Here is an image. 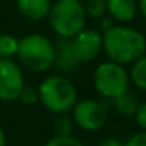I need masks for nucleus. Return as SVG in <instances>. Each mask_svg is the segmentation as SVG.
I'll return each mask as SVG.
<instances>
[{
    "label": "nucleus",
    "instance_id": "b1692460",
    "mask_svg": "<svg viewBox=\"0 0 146 146\" xmlns=\"http://www.w3.org/2000/svg\"><path fill=\"white\" fill-rule=\"evenodd\" d=\"M0 146H7V133L0 127Z\"/></svg>",
    "mask_w": 146,
    "mask_h": 146
},
{
    "label": "nucleus",
    "instance_id": "f257e3e1",
    "mask_svg": "<svg viewBox=\"0 0 146 146\" xmlns=\"http://www.w3.org/2000/svg\"><path fill=\"white\" fill-rule=\"evenodd\" d=\"M102 50L110 61L123 66L132 64L146 54V38L141 32L127 25H113L102 33Z\"/></svg>",
    "mask_w": 146,
    "mask_h": 146
},
{
    "label": "nucleus",
    "instance_id": "f3484780",
    "mask_svg": "<svg viewBox=\"0 0 146 146\" xmlns=\"http://www.w3.org/2000/svg\"><path fill=\"white\" fill-rule=\"evenodd\" d=\"M17 101L24 105H35L39 102V93H38V86L33 85H24L22 91H21Z\"/></svg>",
    "mask_w": 146,
    "mask_h": 146
},
{
    "label": "nucleus",
    "instance_id": "39448f33",
    "mask_svg": "<svg viewBox=\"0 0 146 146\" xmlns=\"http://www.w3.org/2000/svg\"><path fill=\"white\" fill-rule=\"evenodd\" d=\"M130 77L126 68L115 61H104L96 66L93 72L94 90L107 101H113L118 96L129 91Z\"/></svg>",
    "mask_w": 146,
    "mask_h": 146
},
{
    "label": "nucleus",
    "instance_id": "2eb2a0df",
    "mask_svg": "<svg viewBox=\"0 0 146 146\" xmlns=\"http://www.w3.org/2000/svg\"><path fill=\"white\" fill-rule=\"evenodd\" d=\"M19 47V39L14 35H0V58H14Z\"/></svg>",
    "mask_w": 146,
    "mask_h": 146
},
{
    "label": "nucleus",
    "instance_id": "4be33fe9",
    "mask_svg": "<svg viewBox=\"0 0 146 146\" xmlns=\"http://www.w3.org/2000/svg\"><path fill=\"white\" fill-rule=\"evenodd\" d=\"M124 143L121 141V140H118V138H113V137H110V138H105V140H102L101 143H99L98 146H123Z\"/></svg>",
    "mask_w": 146,
    "mask_h": 146
},
{
    "label": "nucleus",
    "instance_id": "f8f14e48",
    "mask_svg": "<svg viewBox=\"0 0 146 146\" xmlns=\"http://www.w3.org/2000/svg\"><path fill=\"white\" fill-rule=\"evenodd\" d=\"M138 105H140L138 98L129 91H126L124 94H121L116 99H113L115 110L119 115H124V116H133L137 108H138Z\"/></svg>",
    "mask_w": 146,
    "mask_h": 146
},
{
    "label": "nucleus",
    "instance_id": "423d86ee",
    "mask_svg": "<svg viewBox=\"0 0 146 146\" xmlns=\"http://www.w3.org/2000/svg\"><path fill=\"white\" fill-rule=\"evenodd\" d=\"M108 101H96V99H77L72 107V121L76 126L86 132H96L102 129L108 119Z\"/></svg>",
    "mask_w": 146,
    "mask_h": 146
},
{
    "label": "nucleus",
    "instance_id": "f03ea898",
    "mask_svg": "<svg viewBox=\"0 0 146 146\" xmlns=\"http://www.w3.org/2000/svg\"><path fill=\"white\" fill-rule=\"evenodd\" d=\"M17 61L32 72H46L54 68L55 42L41 33H30L19 39Z\"/></svg>",
    "mask_w": 146,
    "mask_h": 146
},
{
    "label": "nucleus",
    "instance_id": "9b49d317",
    "mask_svg": "<svg viewBox=\"0 0 146 146\" xmlns=\"http://www.w3.org/2000/svg\"><path fill=\"white\" fill-rule=\"evenodd\" d=\"M138 3L135 0H107V14L113 21L127 24L137 16Z\"/></svg>",
    "mask_w": 146,
    "mask_h": 146
},
{
    "label": "nucleus",
    "instance_id": "412c9836",
    "mask_svg": "<svg viewBox=\"0 0 146 146\" xmlns=\"http://www.w3.org/2000/svg\"><path fill=\"white\" fill-rule=\"evenodd\" d=\"M113 25H115V21L111 19L110 16L108 17H101V30H102V33L107 32V30H110Z\"/></svg>",
    "mask_w": 146,
    "mask_h": 146
},
{
    "label": "nucleus",
    "instance_id": "dca6fc26",
    "mask_svg": "<svg viewBox=\"0 0 146 146\" xmlns=\"http://www.w3.org/2000/svg\"><path fill=\"white\" fill-rule=\"evenodd\" d=\"M86 17L101 19L107 14V0H86L83 3Z\"/></svg>",
    "mask_w": 146,
    "mask_h": 146
},
{
    "label": "nucleus",
    "instance_id": "4468645a",
    "mask_svg": "<svg viewBox=\"0 0 146 146\" xmlns=\"http://www.w3.org/2000/svg\"><path fill=\"white\" fill-rule=\"evenodd\" d=\"M74 126H76V124H74V121H72V116H69L68 113L55 115V118H54V135H57V137L72 135Z\"/></svg>",
    "mask_w": 146,
    "mask_h": 146
},
{
    "label": "nucleus",
    "instance_id": "ddd939ff",
    "mask_svg": "<svg viewBox=\"0 0 146 146\" xmlns=\"http://www.w3.org/2000/svg\"><path fill=\"white\" fill-rule=\"evenodd\" d=\"M130 82L137 86V88L146 91V54H143L138 60H135L130 68Z\"/></svg>",
    "mask_w": 146,
    "mask_h": 146
},
{
    "label": "nucleus",
    "instance_id": "20e7f679",
    "mask_svg": "<svg viewBox=\"0 0 146 146\" xmlns=\"http://www.w3.org/2000/svg\"><path fill=\"white\" fill-rule=\"evenodd\" d=\"M49 24L58 38H72L86 25V13L80 0H55L49 11Z\"/></svg>",
    "mask_w": 146,
    "mask_h": 146
},
{
    "label": "nucleus",
    "instance_id": "0eeeda50",
    "mask_svg": "<svg viewBox=\"0 0 146 146\" xmlns=\"http://www.w3.org/2000/svg\"><path fill=\"white\" fill-rule=\"evenodd\" d=\"M24 85L25 77L22 66L13 58H0V101H17Z\"/></svg>",
    "mask_w": 146,
    "mask_h": 146
},
{
    "label": "nucleus",
    "instance_id": "6ab92c4d",
    "mask_svg": "<svg viewBox=\"0 0 146 146\" xmlns=\"http://www.w3.org/2000/svg\"><path fill=\"white\" fill-rule=\"evenodd\" d=\"M123 146H146V130L133 133L132 137L127 138V141Z\"/></svg>",
    "mask_w": 146,
    "mask_h": 146
},
{
    "label": "nucleus",
    "instance_id": "a211bd4d",
    "mask_svg": "<svg viewBox=\"0 0 146 146\" xmlns=\"http://www.w3.org/2000/svg\"><path fill=\"white\" fill-rule=\"evenodd\" d=\"M44 146H85V145L79 138H76L74 135H68V137L54 135L52 138H49L44 143Z\"/></svg>",
    "mask_w": 146,
    "mask_h": 146
},
{
    "label": "nucleus",
    "instance_id": "9d476101",
    "mask_svg": "<svg viewBox=\"0 0 146 146\" xmlns=\"http://www.w3.org/2000/svg\"><path fill=\"white\" fill-rule=\"evenodd\" d=\"M50 0H16V10L22 17L33 22L47 19L50 11Z\"/></svg>",
    "mask_w": 146,
    "mask_h": 146
},
{
    "label": "nucleus",
    "instance_id": "1a4fd4ad",
    "mask_svg": "<svg viewBox=\"0 0 146 146\" xmlns=\"http://www.w3.org/2000/svg\"><path fill=\"white\" fill-rule=\"evenodd\" d=\"M76 55H74L72 46L69 38H58L55 42V61L54 68H57L60 72H72L79 66Z\"/></svg>",
    "mask_w": 146,
    "mask_h": 146
},
{
    "label": "nucleus",
    "instance_id": "5701e85b",
    "mask_svg": "<svg viewBox=\"0 0 146 146\" xmlns=\"http://www.w3.org/2000/svg\"><path fill=\"white\" fill-rule=\"evenodd\" d=\"M138 10L143 14V17L146 19V0H138Z\"/></svg>",
    "mask_w": 146,
    "mask_h": 146
},
{
    "label": "nucleus",
    "instance_id": "aec40b11",
    "mask_svg": "<svg viewBox=\"0 0 146 146\" xmlns=\"http://www.w3.org/2000/svg\"><path fill=\"white\" fill-rule=\"evenodd\" d=\"M133 116L137 119V124L141 127V130H146V102L138 105V108H137Z\"/></svg>",
    "mask_w": 146,
    "mask_h": 146
},
{
    "label": "nucleus",
    "instance_id": "7ed1b4c3",
    "mask_svg": "<svg viewBox=\"0 0 146 146\" xmlns=\"http://www.w3.org/2000/svg\"><path fill=\"white\" fill-rule=\"evenodd\" d=\"M39 104L54 115L69 113L77 102V90L64 76H47L39 82Z\"/></svg>",
    "mask_w": 146,
    "mask_h": 146
},
{
    "label": "nucleus",
    "instance_id": "6e6552de",
    "mask_svg": "<svg viewBox=\"0 0 146 146\" xmlns=\"http://www.w3.org/2000/svg\"><path fill=\"white\" fill-rule=\"evenodd\" d=\"M71 46L79 63H90L102 52V33L98 30L83 29L71 38Z\"/></svg>",
    "mask_w": 146,
    "mask_h": 146
}]
</instances>
